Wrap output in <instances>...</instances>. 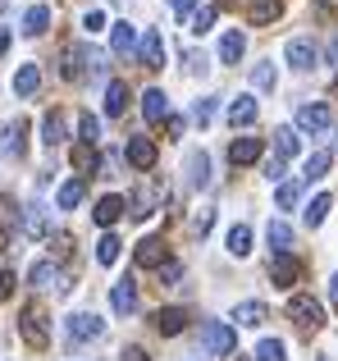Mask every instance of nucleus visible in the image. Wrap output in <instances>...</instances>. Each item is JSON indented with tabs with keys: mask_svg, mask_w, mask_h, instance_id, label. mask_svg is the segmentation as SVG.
I'll use <instances>...</instances> for the list:
<instances>
[{
	"mask_svg": "<svg viewBox=\"0 0 338 361\" xmlns=\"http://www.w3.org/2000/svg\"><path fill=\"white\" fill-rule=\"evenodd\" d=\"M101 334H106V320L92 316V311H73V316L64 320V338H69V348L92 343V338H101Z\"/></svg>",
	"mask_w": 338,
	"mask_h": 361,
	"instance_id": "obj_1",
	"label": "nucleus"
},
{
	"mask_svg": "<svg viewBox=\"0 0 338 361\" xmlns=\"http://www.w3.org/2000/svg\"><path fill=\"white\" fill-rule=\"evenodd\" d=\"M18 329H23V338H27L32 348H46V343H51V316H46V307L27 302L23 316H18Z\"/></svg>",
	"mask_w": 338,
	"mask_h": 361,
	"instance_id": "obj_2",
	"label": "nucleus"
},
{
	"mask_svg": "<svg viewBox=\"0 0 338 361\" xmlns=\"http://www.w3.org/2000/svg\"><path fill=\"white\" fill-rule=\"evenodd\" d=\"M201 348L211 357H229L233 348H238V334H233L229 320H206V325H201Z\"/></svg>",
	"mask_w": 338,
	"mask_h": 361,
	"instance_id": "obj_3",
	"label": "nucleus"
},
{
	"mask_svg": "<svg viewBox=\"0 0 338 361\" xmlns=\"http://www.w3.org/2000/svg\"><path fill=\"white\" fill-rule=\"evenodd\" d=\"M27 283H32V288H51V293H64L73 283V274L64 270V265H55V261H32V270H27Z\"/></svg>",
	"mask_w": 338,
	"mask_h": 361,
	"instance_id": "obj_4",
	"label": "nucleus"
},
{
	"mask_svg": "<svg viewBox=\"0 0 338 361\" xmlns=\"http://www.w3.org/2000/svg\"><path fill=\"white\" fill-rule=\"evenodd\" d=\"M101 55L92 51V46H73L69 55H64V78L69 82H82V78H92V73H101Z\"/></svg>",
	"mask_w": 338,
	"mask_h": 361,
	"instance_id": "obj_5",
	"label": "nucleus"
},
{
	"mask_svg": "<svg viewBox=\"0 0 338 361\" xmlns=\"http://www.w3.org/2000/svg\"><path fill=\"white\" fill-rule=\"evenodd\" d=\"M288 320H293L297 329H306V334H315V329L325 325V307L315 298H306V293H297V298L288 302Z\"/></svg>",
	"mask_w": 338,
	"mask_h": 361,
	"instance_id": "obj_6",
	"label": "nucleus"
},
{
	"mask_svg": "<svg viewBox=\"0 0 338 361\" xmlns=\"http://www.w3.org/2000/svg\"><path fill=\"white\" fill-rule=\"evenodd\" d=\"M330 123H334V115H330L325 101H306V106H297V123H293V128L297 133H330Z\"/></svg>",
	"mask_w": 338,
	"mask_h": 361,
	"instance_id": "obj_7",
	"label": "nucleus"
},
{
	"mask_svg": "<svg viewBox=\"0 0 338 361\" xmlns=\"http://www.w3.org/2000/svg\"><path fill=\"white\" fill-rule=\"evenodd\" d=\"M284 60L288 64H293V69H315V60H320V51H315V42H311V37H293V42H288L284 46Z\"/></svg>",
	"mask_w": 338,
	"mask_h": 361,
	"instance_id": "obj_8",
	"label": "nucleus"
},
{
	"mask_svg": "<svg viewBox=\"0 0 338 361\" xmlns=\"http://www.w3.org/2000/svg\"><path fill=\"white\" fill-rule=\"evenodd\" d=\"M124 215H128V202H124L119 192H106V197L96 202V211H92V220H96L101 229H115V224L124 220Z\"/></svg>",
	"mask_w": 338,
	"mask_h": 361,
	"instance_id": "obj_9",
	"label": "nucleus"
},
{
	"mask_svg": "<svg viewBox=\"0 0 338 361\" xmlns=\"http://www.w3.org/2000/svg\"><path fill=\"white\" fill-rule=\"evenodd\" d=\"M297 274H302V265L293 261V252H279L270 256V279H275V288H293Z\"/></svg>",
	"mask_w": 338,
	"mask_h": 361,
	"instance_id": "obj_10",
	"label": "nucleus"
},
{
	"mask_svg": "<svg viewBox=\"0 0 338 361\" xmlns=\"http://www.w3.org/2000/svg\"><path fill=\"white\" fill-rule=\"evenodd\" d=\"M23 137H27V123L23 119H9L5 123V137H0V156H5V160H23Z\"/></svg>",
	"mask_w": 338,
	"mask_h": 361,
	"instance_id": "obj_11",
	"label": "nucleus"
},
{
	"mask_svg": "<svg viewBox=\"0 0 338 361\" xmlns=\"http://www.w3.org/2000/svg\"><path fill=\"white\" fill-rule=\"evenodd\" d=\"M137 55H142L146 69H165V42H161V32H156V27H146V32H142V42H137Z\"/></svg>",
	"mask_w": 338,
	"mask_h": 361,
	"instance_id": "obj_12",
	"label": "nucleus"
},
{
	"mask_svg": "<svg viewBox=\"0 0 338 361\" xmlns=\"http://www.w3.org/2000/svg\"><path fill=\"white\" fill-rule=\"evenodd\" d=\"M110 311L115 316H133L137 311V279H119L115 293H110Z\"/></svg>",
	"mask_w": 338,
	"mask_h": 361,
	"instance_id": "obj_13",
	"label": "nucleus"
},
{
	"mask_svg": "<svg viewBox=\"0 0 338 361\" xmlns=\"http://www.w3.org/2000/svg\"><path fill=\"white\" fill-rule=\"evenodd\" d=\"M261 151H265V142H261V137H233L229 160H233V165H256Z\"/></svg>",
	"mask_w": 338,
	"mask_h": 361,
	"instance_id": "obj_14",
	"label": "nucleus"
},
{
	"mask_svg": "<svg viewBox=\"0 0 338 361\" xmlns=\"http://www.w3.org/2000/svg\"><path fill=\"white\" fill-rule=\"evenodd\" d=\"M256 115H261L256 97H233V106H229V123H233V128H251Z\"/></svg>",
	"mask_w": 338,
	"mask_h": 361,
	"instance_id": "obj_15",
	"label": "nucleus"
},
{
	"mask_svg": "<svg viewBox=\"0 0 338 361\" xmlns=\"http://www.w3.org/2000/svg\"><path fill=\"white\" fill-rule=\"evenodd\" d=\"M165 261H169L165 238H142V243H137V265H146V270H161Z\"/></svg>",
	"mask_w": 338,
	"mask_h": 361,
	"instance_id": "obj_16",
	"label": "nucleus"
},
{
	"mask_svg": "<svg viewBox=\"0 0 338 361\" xmlns=\"http://www.w3.org/2000/svg\"><path fill=\"white\" fill-rule=\"evenodd\" d=\"M124 156H128V165H133V169H151L156 165V142L151 137H133Z\"/></svg>",
	"mask_w": 338,
	"mask_h": 361,
	"instance_id": "obj_17",
	"label": "nucleus"
},
{
	"mask_svg": "<svg viewBox=\"0 0 338 361\" xmlns=\"http://www.w3.org/2000/svg\"><path fill=\"white\" fill-rule=\"evenodd\" d=\"M156 329H161L165 338L183 334V329H187V311H183V307H165V311H156Z\"/></svg>",
	"mask_w": 338,
	"mask_h": 361,
	"instance_id": "obj_18",
	"label": "nucleus"
},
{
	"mask_svg": "<svg viewBox=\"0 0 338 361\" xmlns=\"http://www.w3.org/2000/svg\"><path fill=\"white\" fill-rule=\"evenodd\" d=\"M206 183H211V156L187 151V188H206Z\"/></svg>",
	"mask_w": 338,
	"mask_h": 361,
	"instance_id": "obj_19",
	"label": "nucleus"
},
{
	"mask_svg": "<svg viewBox=\"0 0 338 361\" xmlns=\"http://www.w3.org/2000/svg\"><path fill=\"white\" fill-rule=\"evenodd\" d=\"M242 51H247V37H242L238 27H229V32L220 37V64H238Z\"/></svg>",
	"mask_w": 338,
	"mask_h": 361,
	"instance_id": "obj_20",
	"label": "nucleus"
},
{
	"mask_svg": "<svg viewBox=\"0 0 338 361\" xmlns=\"http://www.w3.org/2000/svg\"><path fill=\"white\" fill-rule=\"evenodd\" d=\"M142 115H146V123H165L169 119V97H165L161 87H151L142 97Z\"/></svg>",
	"mask_w": 338,
	"mask_h": 361,
	"instance_id": "obj_21",
	"label": "nucleus"
},
{
	"mask_svg": "<svg viewBox=\"0 0 338 361\" xmlns=\"http://www.w3.org/2000/svg\"><path fill=\"white\" fill-rule=\"evenodd\" d=\"M110 46H115V55H133L137 51V27L133 23H110Z\"/></svg>",
	"mask_w": 338,
	"mask_h": 361,
	"instance_id": "obj_22",
	"label": "nucleus"
},
{
	"mask_svg": "<svg viewBox=\"0 0 338 361\" xmlns=\"http://www.w3.org/2000/svg\"><path fill=\"white\" fill-rule=\"evenodd\" d=\"M124 110H128V82L110 78V82H106V115H110V119H119Z\"/></svg>",
	"mask_w": 338,
	"mask_h": 361,
	"instance_id": "obj_23",
	"label": "nucleus"
},
{
	"mask_svg": "<svg viewBox=\"0 0 338 361\" xmlns=\"http://www.w3.org/2000/svg\"><path fill=\"white\" fill-rule=\"evenodd\" d=\"M233 325H247V329L265 325V302H238L233 307Z\"/></svg>",
	"mask_w": 338,
	"mask_h": 361,
	"instance_id": "obj_24",
	"label": "nucleus"
},
{
	"mask_svg": "<svg viewBox=\"0 0 338 361\" xmlns=\"http://www.w3.org/2000/svg\"><path fill=\"white\" fill-rule=\"evenodd\" d=\"M14 92L18 97H37V92H42V69H37V64H23V69L14 73Z\"/></svg>",
	"mask_w": 338,
	"mask_h": 361,
	"instance_id": "obj_25",
	"label": "nucleus"
},
{
	"mask_svg": "<svg viewBox=\"0 0 338 361\" xmlns=\"http://www.w3.org/2000/svg\"><path fill=\"white\" fill-rule=\"evenodd\" d=\"M82 197H87V183H82V178H69V183H60V192H55V206H60V211H73Z\"/></svg>",
	"mask_w": 338,
	"mask_h": 361,
	"instance_id": "obj_26",
	"label": "nucleus"
},
{
	"mask_svg": "<svg viewBox=\"0 0 338 361\" xmlns=\"http://www.w3.org/2000/svg\"><path fill=\"white\" fill-rule=\"evenodd\" d=\"M297 151H302V133L297 128H275V156L288 160V156H297Z\"/></svg>",
	"mask_w": 338,
	"mask_h": 361,
	"instance_id": "obj_27",
	"label": "nucleus"
},
{
	"mask_svg": "<svg viewBox=\"0 0 338 361\" xmlns=\"http://www.w3.org/2000/svg\"><path fill=\"white\" fill-rule=\"evenodd\" d=\"M265 238H270V247H275V256L279 252H293V224H288V220H270Z\"/></svg>",
	"mask_w": 338,
	"mask_h": 361,
	"instance_id": "obj_28",
	"label": "nucleus"
},
{
	"mask_svg": "<svg viewBox=\"0 0 338 361\" xmlns=\"http://www.w3.org/2000/svg\"><path fill=\"white\" fill-rule=\"evenodd\" d=\"M23 32H27V37L51 32V9H46V5H32V9L23 14Z\"/></svg>",
	"mask_w": 338,
	"mask_h": 361,
	"instance_id": "obj_29",
	"label": "nucleus"
},
{
	"mask_svg": "<svg viewBox=\"0 0 338 361\" xmlns=\"http://www.w3.org/2000/svg\"><path fill=\"white\" fill-rule=\"evenodd\" d=\"M279 14H284V0H251V23H256V27L275 23Z\"/></svg>",
	"mask_w": 338,
	"mask_h": 361,
	"instance_id": "obj_30",
	"label": "nucleus"
},
{
	"mask_svg": "<svg viewBox=\"0 0 338 361\" xmlns=\"http://www.w3.org/2000/svg\"><path fill=\"white\" fill-rule=\"evenodd\" d=\"M96 165H101V160H96V147L78 142V147H73V169H78V174L87 178V174H96Z\"/></svg>",
	"mask_w": 338,
	"mask_h": 361,
	"instance_id": "obj_31",
	"label": "nucleus"
},
{
	"mask_svg": "<svg viewBox=\"0 0 338 361\" xmlns=\"http://www.w3.org/2000/svg\"><path fill=\"white\" fill-rule=\"evenodd\" d=\"M42 142H46V147H60V142H64V115H60V110H51V115L42 119Z\"/></svg>",
	"mask_w": 338,
	"mask_h": 361,
	"instance_id": "obj_32",
	"label": "nucleus"
},
{
	"mask_svg": "<svg viewBox=\"0 0 338 361\" xmlns=\"http://www.w3.org/2000/svg\"><path fill=\"white\" fill-rule=\"evenodd\" d=\"M334 165V151L330 147H325V151H315V156L311 160H306V169H302V178H306V183H315V178H325V169H330Z\"/></svg>",
	"mask_w": 338,
	"mask_h": 361,
	"instance_id": "obj_33",
	"label": "nucleus"
},
{
	"mask_svg": "<svg viewBox=\"0 0 338 361\" xmlns=\"http://www.w3.org/2000/svg\"><path fill=\"white\" fill-rule=\"evenodd\" d=\"M156 206H161V188H156V192L142 188V192L133 197V211H128V215H133V220H146V215H156Z\"/></svg>",
	"mask_w": 338,
	"mask_h": 361,
	"instance_id": "obj_34",
	"label": "nucleus"
},
{
	"mask_svg": "<svg viewBox=\"0 0 338 361\" xmlns=\"http://www.w3.org/2000/svg\"><path fill=\"white\" fill-rule=\"evenodd\" d=\"M330 211H334V197H330V192H320L311 206H306V215H302V220L315 229V224H325V215H330Z\"/></svg>",
	"mask_w": 338,
	"mask_h": 361,
	"instance_id": "obj_35",
	"label": "nucleus"
},
{
	"mask_svg": "<svg viewBox=\"0 0 338 361\" xmlns=\"http://www.w3.org/2000/svg\"><path fill=\"white\" fill-rule=\"evenodd\" d=\"M211 27H215V5H201L192 18H187V32H192V37H206Z\"/></svg>",
	"mask_w": 338,
	"mask_h": 361,
	"instance_id": "obj_36",
	"label": "nucleus"
},
{
	"mask_svg": "<svg viewBox=\"0 0 338 361\" xmlns=\"http://www.w3.org/2000/svg\"><path fill=\"white\" fill-rule=\"evenodd\" d=\"M119 252H124V243H119L115 233H106V238L96 243V261H101V265H115V261H119Z\"/></svg>",
	"mask_w": 338,
	"mask_h": 361,
	"instance_id": "obj_37",
	"label": "nucleus"
},
{
	"mask_svg": "<svg viewBox=\"0 0 338 361\" xmlns=\"http://www.w3.org/2000/svg\"><path fill=\"white\" fill-rule=\"evenodd\" d=\"M229 252L233 256H247L251 252V229H247V224H233V229H229Z\"/></svg>",
	"mask_w": 338,
	"mask_h": 361,
	"instance_id": "obj_38",
	"label": "nucleus"
},
{
	"mask_svg": "<svg viewBox=\"0 0 338 361\" xmlns=\"http://www.w3.org/2000/svg\"><path fill=\"white\" fill-rule=\"evenodd\" d=\"M78 142H87V147H96V142H101V123H96V115H78Z\"/></svg>",
	"mask_w": 338,
	"mask_h": 361,
	"instance_id": "obj_39",
	"label": "nucleus"
},
{
	"mask_svg": "<svg viewBox=\"0 0 338 361\" xmlns=\"http://www.w3.org/2000/svg\"><path fill=\"white\" fill-rule=\"evenodd\" d=\"M256 361H288V353H284L279 338H261V343H256Z\"/></svg>",
	"mask_w": 338,
	"mask_h": 361,
	"instance_id": "obj_40",
	"label": "nucleus"
},
{
	"mask_svg": "<svg viewBox=\"0 0 338 361\" xmlns=\"http://www.w3.org/2000/svg\"><path fill=\"white\" fill-rule=\"evenodd\" d=\"M23 229L32 233V238H42V233H46V215H42V206H37V202L23 211Z\"/></svg>",
	"mask_w": 338,
	"mask_h": 361,
	"instance_id": "obj_41",
	"label": "nucleus"
},
{
	"mask_svg": "<svg viewBox=\"0 0 338 361\" xmlns=\"http://www.w3.org/2000/svg\"><path fill=\"white\" fill-rule=\"evenodd\" d=\"M251 87H256V92L275 87V64H256V69H251Z\"/></svg>",
	"mask_w": 338,
	"mask_h": 361,
	"instance_id": "obj_42",
	"label": "nucleus"
},
{
	"mask_svg": "<svg viewBox=\"0 0 338 361\" xmlns=\"http://www.w3.org/2000/svg\"><path fill=\"white\" fill-rule=\"evenodd\" d=\"M297 197H302V183H279V192H275V202L284 206V211H293L297 206Z\"/></svg>",
	"mask_w": 338,
	"mask_h": 361,
	"instance_id": "obj_43",
	"label": "nucleus"
},
{
	"mask_svg": "<svg viewBox=\"0 0 338 361\" xmlns=\"http://www.w3.org/2000/svg\"><path fill=\"white\" fill-rule=\"evenodd\" d=\"M9 238H14V206L0 202V247H5Z\"/></svg>",
	"mask_w": 338,
	"mask_h": 361,
	"instance_id": "obj_44",
	"label": "nucleus"
},
{
	"mask_svg": "<svg viewBox=\"0 0 338 361\" xmlns=\"http://www.w3.org/2000/svg\"><path fill=\"white\" fill-rule=\"evenodd\" d=\"M178 279H183V265H178V261H165L161 265V283H165V288H174Z\"/></svg>",
	"mask_w": 338,
	"mask_h": 361,
	"instance_id": "obj_45",
	"label": "nucleus"
},
{
	"mask_svg": "<svg viewBox=\"0 0 338 361\" xmlns=\"http://www.w3.org/2000/svg\"><path fill=\"white\" fill-rule=\"evenodd\" d=\"M169 9H174V14H183V18H192L196 9H201V0H169Z\"/></svg>",
	"mask_w": 338,
	"mask_h": 361,
	"instance_id": "obj_46",
	"label": "nucleus"
},
{
	"mask_svg": "<svg viewBox=\"0 0 338 361\" xmlns=\"http://www.w3.org/2000/svg\"><path fill=\"white\" fill-rule=\"evenodd\" d=\"M211 220H215V211H211V206H201L196 220H192V233H206V229H211Z\"/></svg>",
	"mask_w": 338,
	"mask_h": 361,
	"instance_id": "obj_47",
	"label": "nucleus"
},
{
	"mask_svg": "<svg viewBox=\"0 0 338 361\" xmlns=\"http://www.w3.org/2000/svg\"><path fill=\"white\" fill-rule=\"evenodd\" d=\"M192 115H196V123H211V115H215V101H211V97H206V101H196V110H192Z\"/></svg>",
	"mask_w": 338,
	"mask_h": 361,
	"instance_id": "obj_48",
	"label": "nucleus"
},
{
	"mask_svg": "<svg viewBox=\"0 0 338 361\" xmlns=\"http://www.w3.org/2000/svg\"><path fill=\"white\" fill-rule=\"evenodd\" d=\"M284 165H288V160L270 156V160H265V178H275V183H279V178H284Z\"/></svg>",
	"mask_w": 338,
	"mask_h": 361,
	"instance_id": "obj_49",
	"label": "nucleus"
},
{
	"mask_svg": "<svg viewBox=\"0 0 338 361\" xmlns=\"http://www.w3.org/2000/svg\"><path fill=\"white\" fill-rule=\"evenodd\" d=\"M82 23H87V32H101V27H106V14H101V9H92Z\"/></svg>",
	"mask_w": 338,
	"mask_h": 361,
	"instance_id": "obj_50",
	"label": "nucleus"
},
{
	"mask_svg": "<svg viewBox=\"0 0 338 361\" xmlns=\"http://www.w3.org/2000/svg\"><path fill=\"white\" fill-rule=\"evenodd\" d=\"M9 293H14V274H9V270H0V302H5Z\"/></svg>",
	"mask_w": 338,
	"mask_h": 361,
	"instance_id": "obj_51",
	"label": "nucleus"
},
{
	"mask_svg": "<svg viewBox=\"0 0 338 361\" xmlns=\"http://www.w3.org/2000/svg\"><path fill=\"white\" fill-rule=\"evenodd\" d=\"M165 133H169V137H183V119L169 115V119H165Z\"/></svg>",
	"mask_w": 338,
	"mask_h": 361,
	"instance_id": "obj_52",
	"label": "nucleus"
},
{
	"mask_svg": "<svg viewBox=\"0 0 338 361\" xmlns=\"http://www.w3.org/2000/svg\"><path fill=\"white\" fill-rule=\"evenodd\" d=\"M325 60H330V69H338V32L330 37V51H325Z\"/></svg>",
	"mask_w": 338,
	"mask_h": 361,
	"instance_id": "obj_53",
	"label": "nucleus"
},
{
	"mask_svg": "<svg viewBox=\"0 0 338 361\" xmlns=\"http://www.w3.org/2000/svg\"><path fill=\"white\" fill-rule=\"evenodd\" d=\"M124 361H146V353L142 348H124Z\"/></svg>",
	"mask_w": 338,
	"mask_h": 361,
	"instance_id": "obj_54",
	"label": "nucleus"
},
{
	"mask_svg": "<svg viewBox=\"0 0 338 361\" xmlns=\"http://www.w3.org/2000/svg\"><path fill=\"white\" fill-rule=\"evenodd\" d=\"M9 51V27H0V55Z\"/></svg>",
	"mask_w": 338,
	"mask_h": 361,
	"instance_id": "obj_55",
	"label": "nucleus"
},
{
	"mask_svg": "<svg viewBox=\"0 0 338 361\" xmlns=\"http://www.w3.org/2000/svg\"><path fill=\"white\" fill-rule=\"evenodd\" d=\"M330 298H334V307H338V270H334V279H330Z\"/></svg>",
	"mask_w": 338,
	"mask_h": 361,
	"instance_id": "obj_56",
	"label": "nucleus"
},
{
	"mask_svg": "<svg viewBox=\"0 0 338 361\" xmlns=\"http://www.w3.org/2000/svg\"><path fill=\"white\" fill-rule=\"evenodd\" d=\"M220 5H233V0H220Z\"/></svg>",
	"mask_w": 338,
	"mask_h": 361,
	"instance_id": "obj_57",
	"label": "nucleus"
},
{
	"mask_svg": "<svg viewBox=\"0 0 338 361\" xmlns=\"http://www.w3.org/2000/svg\"><path fill=\"white\" fill-rule=\"evenodd\" d=\"M238 361H251V357H238Z\"/></svg>",
	"mask_w": 338,
	"mask_h": 361,
	"instance_id": "obj_58",
	"label": "nucleus"
},
{
	"mask_svg": "<svg viewBox=\"0 0 338 361\" xmlns=\"http://www.w3.org/2000/svg\"><path fill=\"white\" fill-rule=\"evenodd\" d=\"M0 9H5V0H0Z\"/></svg>",
	"mask_w": 338,
	"mask_h": 361,
	"instance_id": "obj_59",
	"label": "nucleus"
},
{
	"mask_svg": "<svg viewBox=\"0 0 338 361\" xmlns=\"http://www.w3.org/2000/svg\"><path fill=\"white\" fill-rule=\"evenodd\" d=\"M320 361H330V357H320Z\"/></svg>",
	"mask_w": 338,
	"mask_h": 361,
	"instance_id": "obj_60",
	"label": "nucleus"
}]
</instances>
